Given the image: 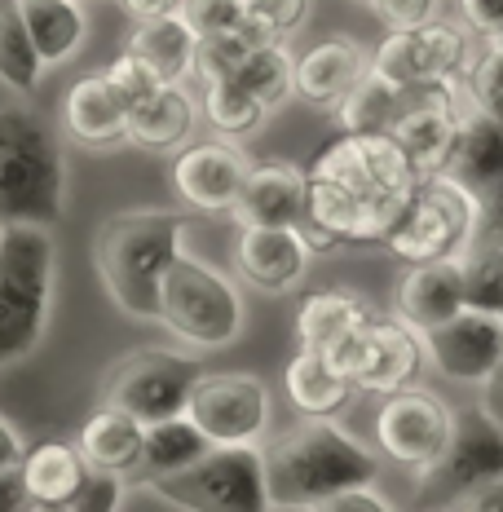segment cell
Listing matches in <instances>:
<instances>
[{
  "label": "cell",
  "mask_w": 503,
  "mask_h": 512,
  "mask_svg": "<svg viewBox=\"0 0 503 512\" xmlns=\"http://www.w3.org/2000/svg\"><path fill=\"white\" fill-rule=\"evenodd\" d=\"M305 177V217L340 243H384L424 181L389 133H340L318 151Z\"/></svg>",
  "instance_id": "obj_1"
},
{
  "label": "cell",
  "mask_w": 503,
  "mask_h": 512,
  "mask_svg": "<svg viewBox=\"0 0 503 512\" xmlns=\"http://www.w3.org/2000/svg\"><path fill=\"white\" fill-rule=\"evenodd\" d=\"M270 508H318L345 486L376 482L380 464L362 442L331 424V415H309L305 424L278 433L265 446Z\"/></svg>",
  "instance_id": "obj_2"
},
{
  "label": "cell",
  "mask_w": 503,
  "mask_h": 512,
  "mask_svg": "<svg viewBox=\"0 0 503 512\" xmlns=\"http://www.w3.org/2000/svg\"><path fill=\"white\" fill-rule=\"evenodd\" d=\"M190 212H120L93 239V265H98L106 292L133 318H159V283L164 270L181 256V234Z\"/></svg>",
  "instance_id": "obj_3"
},
{
  "label": "cell",
  "mask_w": 503,
  "mask_h": 512,
  "mask_svg": "<svg viewBox=\"0 0 503 512\" xmlns=\"http://www.w3.org/2000/svg\"><path fill=\"white\" fill-rule=\"evenodd\" d=\"M67 199V159L53 124L27 106L0 111V226H53Z\"/></svg>",
  "instance_id": "obj_4"
},
{
  "label": "cell",
  "mask_w": 503,
  "mask_h": 512,
  "mask_svg": "<svg viewBox=\"0 0 503 512\" xmlns=\"http://www.w3.org/2000/svg\"><path fill=\"white\" fill-rule=\"evenodd\" d=\"M53 301L49 226H0V367L40 345Z\"/></svg>",
  "instance_id": "obj_5"
},
{
  "label": "cell",
  "mask_w": 503,
  "mask_h": 512,
  "mask_svg": "<svg viewBox=\"0 0 503 512\" xmlns=\"http://www.w3.org/2000/svg\"><path fill=\"white\" fill-rule=\"evenodd\" d=\"M159 323L199 349H226L243 332V301L226 274L181 252L159 283Z\"/></svg>",
  "instance_id": "obj_6"
},
{
  "label": "cell",
  "mask_w": 503,
  "mask_h": 512,
  "mask_svg": "<svg viewBox=\"0 0 503 512\" xmlns=\"http://www.w3.org/2000/svg\"><path fill=\"white\" fill-rule=\"evenodd\" d=\"M477 230V208L468 199V190L455 177L433 173L415 186L411 204L398 217V226L389 230L384 248L402 256L406 265L437 261V256H459L473 243Z\"/></svg>",
  "instance_id": "obj_7"
},
{
  "label": "cell",
  "mask_w": 503,
  "mask_h": 512,
  "mask_svg": "<svg viewBox=\"0 0 503 512\" xmlns=\"http://www.w3.org/2000/svg\"><path fill=\"white\" fill-rule=\"evenodd\" d=\"M473 67V36L459 23L428 18L420 27H398L371 53V71L398 89L415 84H459Z\"/></svg>",
  "instance_id": "obj_8"
},
{
  "label": "cell",
  "mask_w": 503,
  "mask_h": 512,
  "mask_svg": "<svg viewBox=\"0 0 503 512\" xmlns=\"http://www.w3.org/2000/svg\"><path fill=\"white\" fill-rule=\"evenodd\" d=\"M168 490L186 508H217V512H261L270 508V482H265V455L256 442L212 446L190 468L168 477Z\"/></svg>",
  "instance_id": "obj_9"
},
{
  "label": "cell",
  "mask_w": 503,
  "mask_h": 512,
  "mask_svg": "<svg viewBox=\"0 0 503 512\" xmlns=\"http://www.w3.org/2000/svg\"><path fill=\"white\" fill-rule=\"evenodd\" d=\"M503 477V420H495L486 407H464L455 411V429L446 451L428 468H420V490L424 504H446L451 508L459 495Z\"/></svg>",
  "instance_id": "obj_10"
},
{
  "label": "cell",
  "mask_w": 503,
  "mask_h": 512,
  "mask_svg": "<svg viewBox=\"0 0 503 512\" xmlns=\"http://www.w3.org/2000/svg\"><path fill=\"white\" fill-rule=\"evenodd\" d=\"M327 358L353 380V389L393 393V389L415 384V376H420L424 336L415 332L411 323H402V318H376L371 314L367 323H362L345 345L331 349Z\"/></svg>",
  "instance_id": "obj_11"
},
{
  "label": "cell",
  "mask_w": 503,
  "mask_h": 512,
  "mask_svg": "<svg viewBox=\"0 0 503 512\" xmlns=\"http://www.w3.org/2000/svg\"><path fill=\"white\" fill-rule=\"evenodd\" d=\"M195 376L199 367L190 358L168 354V349H137L111 367V376L102 384V402L137 415L142 424L173 420V415H186Z\"/></svg>",
  "instance_id": "obj_12"
},
{
  "label": "cell",
  "mask_w": 503,
  "mask_h": 512,
  "mask_svg": "<svg viewBox=\"0 0 503 512\" xmlns=\"http://www.w3.org/2000/svg\"><path fill=\"white\" fill-rule=\"evenodd\" d=\"M446 177H455L468 190L477 208L473 243H503V120L486 111H464L459 146L446 164Z\"/></svg>",
  "instance_id": "obj_13"
},
{
  "label": "cell",
  "mask_w": 503,
  "mask_h": 512,
  "mask_svg": "<svg viewBox=\"0 0 503 512\" xmlns=\"http://www.w3.org/2000/svg\"><path fill=\"white\" fill-rule=\"evenodd\" d=\"M186 415L208 433L212 446L256 442L270 424V389L248 371H199L190 384Z\"/></svg>",
  "instance_id": "obj_14"
},
{
  "label": "cell",
  "mask_w": 503,
  "mask_h": 512,
  "mask_svg": "<svg viewBox=\"0 0 503 512\" xmlns=\"http://www.w3.org/2000/svg\"><path fill=\"white\" fill-rule=\"evenodd\" d=\"M459 128H464V111L455 102V84H415V89H402V106L398 120L389 124V137L402 146L415 173L433 177L451 164Z\"/></svg>",
  "instance_id": "obj_15"
},
{
  "label": "cell",
  "mask_w": 503,
  "mask_h": 512,
  "mask_svg": "<svg viewBox=\"0 0 503 512\" xmlns=\"http://www.w3.org/2000/svg\"><path fill=\"white\" fill-rule=\"evenodd\" d=\"M455 429V411L428 389H393L384 393V407L376 415V442L389 460L406 468H428L446 451Z\"/></svg>",
  "instance_id": "obj_16"
},
{
  "label": "cell",
  "mask_w": 503,
  "mask_h": 512,
  "mask_svg": "<svg viewBox=\"0 0 503 512\" xmlns=\"http://www.w3.org/2000/svg\"><path fill=\"white\" fill-rule=\"evenodd\" d=\"M424 354L455 384H486L503 358V318L481 309H459L455 318L424 332Z\"/></svg>",
  "instance_id": "obj_17"
},
{
  "label": "cell",
  "mask_w": 503,
  "mask_h": 512,
  "mask_svg": "<svg viewBox=\"0 0 503 512\" xmlns=\"http://www.w3.org/2000/svg\"><path fill=\"white\" fill-rule=\"evenodd\" d=\"M252 164L230 142H195L173 159V190L199 212L234 208Z\"/></svg>",
  "instance_id": "obj_18"
},
{
  "label": "cell",
  "mask_w": 503,
  "mask_h": 512,
  "mask_svg": "<svg viewBox=\"0 0 503 512\" xmlns=\"http://www.w3.org/2000/svg\"><path fill=\"white\" fill-rule=\"evenodd\" d=\"M305 265L309 243L301 226H243L239 248H234V270L256 292H292L305 279Z\"/></svg>",
  "instance_id": "obj_19"
},
{
  "label": "cell",
  "mask_w": 503,
  "mask_h": 512,
  "mask_svg": "<svg viewBox=\"0 0 503 512\" xmlns=\"http://www.w3.org/2000/svg\"><path fill=\"white\" fill-rule=\"evenodd\" d=\"M305 208H309L305 168L270 159V164H252L230 212L239 226H301Z\"/></svg>",
  "instance_id": "obj_20"
},
{
  "label": "cell",
  "mask_w": 503,
  "mask_h": 512,
  "mask_svg": "<svg viewBox=\"0 0 503 512\" xmlns=\"http://www.w3.org/2000/svg\"><path fill=\"white\" fill-rule=\"evenodd\" d=\"M464 309V265L459 256H437V261L411 265V274L398 287V318L415 332H433L437 323L455 318Z\"/></svg>",
  "instance_id": "obj_21"
},
{
  "label": "cell",
  "mask_w": 503,
  "mask_h": 512,
  "mask_svg": "<svg viewBox=\"0 0 503 512\" xmlns=\"http://www.w3.org/2000/svg\"><path fill=\"white\" fill-rule=\"evenodd\" d=\"M18 468H23V486H27L31 508H71L93 473L80 446L53 442V437L23 451V464Z\"/></svg>",
  "instance_id": "obj_22"
},
{
  "label": "cell",
  "mask_w": 503,
  "mask_h": 512,
  "mask_svg": "<svg viewBox=\"0 0 503 512\" xmlns=\"http://www.w3.org/2000/svg\"><path fill=\"white\" fill-rule=\"evenodd\" d=\"M128 98L115 89L111 76H84L71 84L67 106H62V120L67 133L84 146H111L128 137Z\"/></svg>",
  "instance_id": "obj_23"
},
{
  "label": "cell",
  "mask_w": 503,
  "mask_h": 512,
  "mask_svg": "<svg viewBox=\"0 0 503 512\" xmlns=\"http://www.w3.org/2000/svg\"><path fill=\"white\" fill-rule=\"evenodd\" d=\"M367 71L371 58L362 53V45H353L345 36L318 40L314 49H305L296 58V93L314 106H336Z\"/></svg>",
  "instance_id": "obj_24"
},
{
  "label": "cell",
  "mask_w": 503,
  "mask_h": 512,
  "mask_svg": "<svg viewBox=\"0 0 503 512\" xmlns=\"http://www.w3.org/2000/svg\"><path fill=\"white\" fill-rule=\"evenodd\" d=\"M142 442H146V424L137 420V415L102 402V407L84 420L76 446L84 451L89 468L128 477V473H137V464H142Z\"/></svg>",
  "instance_id": "obj_25"
},
{
  "label": "cell",
  "mask_w": 503,
  "mask_h": 512,
  "mask_svg": "<svg viewBox=\"0 0 503 512\" xmlns=\"http://www.w3.org/2000/svg\"><path fill=\"white\" fill-rule=\"evenodd\" d=\"M128 49L146 62L164 84H181L186 71H195V49L199 36L186 23V14H159V18H137V31L128 40Z\"/></svg>",
  "instance_id": "obj_26"
},
{
  "label": "cell",
  "mask_w": 503,
  "mask_h": 512,
  "mask_svg": "<svg viewBox=\"0 0 503 512\" xmlns=\"http://www.w3.org/2000/svg\"><path fill=\"white\" fill-rule=\"evenodd\" d=\"M371 318V305L353 292H314L301 301V314H296V340L301 349H318V354H331L336 345L358 332Z\"/></svg>",
  "instance_id": "obj_27"
},
{
  "label": "cell",
  "mask_w": 503,
  "mask_h": 512,
  "mask_svg": "<svg viewBox=\"0 0 503 512\" xmlns=\"http://www.w3.org/2000/svg\"><path fill=\"white\" fill-rule=\"evenodd\" d=\"M190 128H195V102L181 84H159L151 98L128 111V142L146 151H173L190 137Z\"/></svg>",
  "instance_id": "obj_28"
},
{
  "label": "cell",
  "mask_w": 503,
  "mask_h": 512,
  "mask_svg": "<svg viewBox=\"0 0 503 512\" xmlns=\"http://www.w3.org/2000/svg\"><path fill=\"white\" fill-rule=\"evenodd\" d=\"M287 398L301 415H336L345 411L349 393H353V380L336 367L327 354L318 349H301L292 362H287Z\"/></svg>",
  "instance_id": "obj_29"
},
{
  "label": "cell",
  "mask_w": 503,
  "mask_h": 512,
  "mask_svg": "<svg viewBox=\"0 0 503 512\" xmlns=\"http://www.w3.org/2000/svg\"><path fill=\"white\" fill-rule=\"evenodd\" d=\"M212 442L190 415H173V420H155L146 424V442H142V477H173L181 468H190L199 455H208Z\"/></svg>",
  "instance_id": "obj_30"
},
{
  "label": "cell",
  "mask_w": 503,
  "mask_h": 512,
  "mask_svg": "<svg viewBox=\"0 0 503 512\" xmlns=\"http://www.w3.org/2000/svg\"><path fill=\"white\" fill-rule=\"evenodd\" d=\"M18 9L45 62H67L89 36V18L76 0H18Z\"/></svg>",
  "instance_id": "obj_31"
},
{
  "label": "cell",
  "mask_w": 503,
  "mask_h": 512,
  "mask_svg": "<svg viewBox=\"0 0 503 512\" xmlns=\"http://www.w3.org/2000/svg\"><path fill=\"white\" fill-rule=\"evenodd\" d=\"M398 106H402L398 84L367 71V76L336 102V120L345 133H389V124L398 120Z\"/></svg>",
  "instance_id": "obj_32"
},
{
  "label": "cell",
  "mask_w": 503,
  "mask_h": 512,
  "mask_svg": "<svg viewBox=\"0 0 503 512\" xmlns=\"http://www.w3.org/2000/svg\"><path fill=\"white\" fill-rule=\"evenodd\" d=\"M40 71H45V58L23 23L18 0H0V84H9L14 93H31L40 84Z\"/></svg>",
  "instance_id": "obj_33"
},
{
  "label": "cell",
  "mask_w": 503,
  "mask_h": 512,
  "mask_svg": "<svg viewBox=\"0 0 503 512\" xmlns=\"http://www.w3.org/2000/svg\"><path fill=\"white\" fill-rule=\"evenodd\" d=\"M234 80H239L243 89H252L256 98L265 102V111H274V106H283L296 93V58L283 49V40H265V45H256L248 58L239 62Z\"/></svg>",
  "instance_id": "obj_34"
},
{
  "label": "cell",
  "mask_w": 503,
  "mask_h": 512,
  "mask_svg": "<svg viewBox=\"0 0 503 512\" xmlns=\"http://www.w3.org/2000/svg\"><path fill=\"white\" fill-rule=\"evenodd\" d=\"M265 40H283V36L265 31L252 14L243 18L239 27L217 31V36H203V40H199V49H195V76H199L203 84L234 76V71H239V62L248 58V53H252L256 45H265Z\"/></svg>",
  "instance_id": "obj_35"
},
{
  "label": "cell",
  "mask_w": 503,
  "mask_h": 512,
  "mask_svg": "<svg viewBox=\"0 0 503 512\" xmlns=\"http://www.w3.org/2000/svg\"><path fill=\"white\" fill-rule=\"evenodd\" d=\"M464 265V309L503 318V243H468L459 252Z\"/></svg>",
  "instance_id": "obj_36"
},
{
  "label": "cell",
  "mask_w": 503,
  "mask_h": 512,
  "mask_svg": "<svg viewBox=\"0 0 503 512\" xmlns=\"http://www.w3.org/2000/svg\"><path fill=\"white\" fill-rule=\"evenodd\" d=\"M208 89V124L217 128V133H226V137H248L261 128L265 120V102L256 98L252 89H243L234 76L226 80H212V84H203Z\"/></svg>",
  "instance_id": "obj_37"
},
{
  "label": "cell",
  "mask_w": 503,
  "mask_h": 512,
  "mask_svg": "<svg viewBox=\"0 0 503 512\" xmlns=\"http://www.w3.org/2000/svg\"><path fill=\"white\" fill-rule=\"evenodd\" d=\"M186 23L195 27V36H217V31H230L248 18V0H186L181 5Z\"/></svg>",
  "instance_id": "obj_38"
},
{
  "label": "cell",
  "mask_w": 503,
  "mask_h": 512,
  "mask_svg": "<svg viewBox=\"0 0 503 512\" xmlns=\"http://www.w3.org/2000/svg\"><path fill=\"white\" fill-rule=\"evenodd\" d=\"M106 76H111V80H115V89H120V93H124V98H128V106L146 102V98H151V93L159 89V84H164V80H159V76H155V71H151V67H146V62H142V58H137V53H133V49H124V53H120V58H115V62H111V71H106Z\"/></svg>",
  "instance_id": "obj_39"
},
{
  "label": "cell",
  "mask_w": 503,
  "mask_h": 512,
  "mask_svg": "<svg viewBox=\"0 0 503 512\" xmlns=\"http://www.w3.org/2000/svg\"><path fill=\"white\" fill-rule=\"evenodd\" d=\"M248 14L274 36H287L309 18V0H248Z\"/></svg>",
  "instance_id": "obj_40"
},
{
  "label": "cell",
  "mask_w": 503,
  "mask_h": 512,
  "mask_svg": "<svg viewBox=\"0 0 503 512\" xmlns=\"http://www.w3.org/2000/svg\"><path fill=\"white\" fill-rule=\"evenodd\" d=\"M371 9H376V18L389 31L420 27L428 18H437V0H371Z\"/></svg>",
  "instance_id": "obj_41"
},
{
  "label": "cell",
  "mask_w": 503,
  "mask_h": 512,
  "mask_svg": "<svg viewBox=\"0 0 503 512\" xmlns=\"http://www.w3.org/2000/svg\"><path fill=\"white\" fill-rule=\"evenodd\" d=\"M318 512H393V504L384 495H376L371 482H362V486H345L336 495H327L318 504Z\"/></svg>",
  "instance_id": "obj_42"
},
{
  "label": "cell",
  "mask_w": 503,
  "mask_h": 512,
  "mask_svg": "<svg viewBox=\"0 0 503 512\" xmlns=\"http://www.w3.org/2000/svg\"><path fill=\"white\" fill-rule=\"evenodd\" d=\"M464 18L477 40L503 36V0H464Z\"/></svg>",
  "instance_id": "obj_43"
},
{
  "label": "cell",
  "mask_w": 503,
  "mask_h": 512,
  "mask_svg": "<svg viewBox=\"0 0 503 512\" xmlns=\"http://www.w3.org/2000/svg\"><path fill=\"white\" fill-rule=\"evenodd\" d=\"M451 508H459V512H503V477L468 490V495H459Z\"/></svg>",
  "instance_id": "obj_44"
},
{
  "label": "cell",
  "mask_w": 503,
  "mask_h": 512,
  "mask_svg": "<svg viewBox=\"0 0 503 512\" xmlns=\"http://www.w3.org/2000/svg\"><path fill=\"white\" fill-rule=\"evenodd\" d=\"M9 508H31L27 486H23V468H5V473H0V512H9Z\"/></svg>",
  "instance_id": "obj_45"
},
{
  "label": "cell",
  "mask_w": 503,
  "mask_h": 512,
  "mask_svg": "<svg viewBox=\"0 0 503 512\" xmlns=\"http://www.w3.org/2000/svg\"><path fill=\"white\" fill-rule=\"evenodd\" d=\"M23 451H27L23 437L9 429L5 420H0V473H5V468H18V464H23Z\"/></svg>",
  "instance_id": "obj_46"
},
{
  "label": "cell",
  "mask_w": 503,
  "mask_h": 512,
  "mask_svg": "<svg viewBox=\"0 0 503 512\" xmlns=\"http://www.w3.org/2000/svg\"><path fill=\"white\" fill-rule=\"evenodd\" d=\"M133 18H159V14H177L186 0H120Z\"/></svg>",
  "instance_id": "obj_47"
},
{
  "label": "cell",
  "mask_w": 503,
  "mask_h": 512,
  "mask_svg": "<svg viewBox=\"0 0 503 512\" xmlns=\"http://www.w3.org/2000/svg\"><path fill=\"white\" fill-rule=\"evenodd\" d=\"M481 389H486V398H481V407H486L490 415H495V420H503V358H499V367L486 376V384H481Z\"/></svg>",
  "instance_id": "obj_48"
}]
</instances>
